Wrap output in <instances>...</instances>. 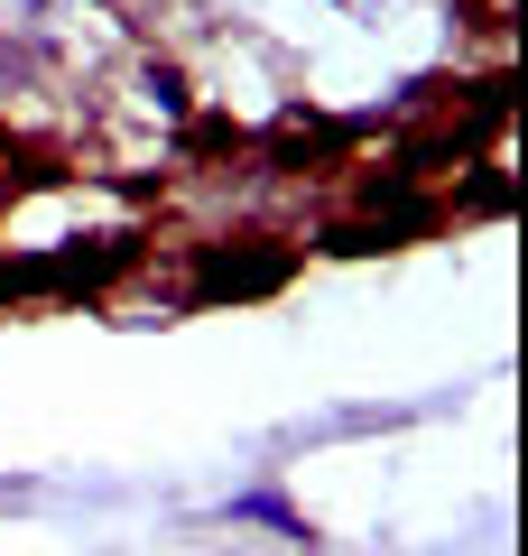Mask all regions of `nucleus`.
Returning a JSON list of instances; mask_svg holds the SVG:
<instances>
[{
	"label": "nucleus",
	"mask_w": 528,
	"mask_h": 556,
	"mask_svg": "<svg viewBox=\"0 0 528 556\" xmlns=\"http://www.w3.org/2000/svg\"><path fill=\"white\" fill-rule=\"evenodd\" d=\"M38 177H47V167H38V149H20V139L0 130V223H10V204H20Z\"/></svg>",
	"instance_id": "nucleus-3"
},
{
	"label": "nucleus",
	"mask_w": 528,
	"mask_h": 556,
	"mask_svg": "<svg viewBox=\"0 0 528 556\" xmlns=\"http://www.w3.org/2000/svg\"><path fill=\"white\" fill-rule=\"evenodd\" d=\"M288 269H297L288 241H204L196 278H186V298H269Z\"/></svg>",
	"instance_id": "nucleus-1"
},
{
	"label": "nucleus",
	"mask_w": 528,
	"mask_h": 556,
	"mask_svg": "<svg viewBox=\"0 0 528 556\" xmlns=\"http://www.w3.org/2000/svg\"><path fill=\"white\" fill-rule=\"evenodd\" d=\"M112 121H139V130H186L196 121V93L167 56H130L112 75Z\"/></svg>",
	"instance_id": "nucleus-2"
},
{
	"label": "nucleus",
	"mask_w": 528,
	"mask_h": 556,
	"mask_svg": "<svg viewBox=\"0 0 528 556\" xmlns=\"http://www.w3.org/2000/svg\"><path fill=\"white\" fill-rule=\"evenodd\" d=\"M232 519H269L278 538H297V547H306V519H297V510H288L278 492H251V501H232Z\"/></svg>",
	"instance_id": "nucleus-4"
}]
</instances>
